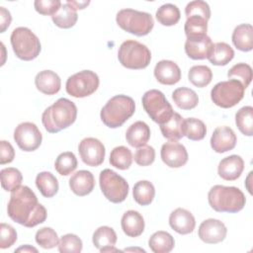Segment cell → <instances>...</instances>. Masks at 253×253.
I'll return each mask as SVG.
<instances>
[{"mask_svg":"<svg viewBox=\"0 0 253 253\" xmlns=\"http://www.w3.org/2000/svg\"><path fill=\"white\" fill-rule=\"evenodd\" d=\"M100 188L110 202L119 204L124 202L128 195V184L119 174L111 169H104L99 176Z\"/></svg>","mask_w":253,"mask_h":253,"instance_id":"obj_10","label":"cell"},{"mask_svg":"<svg viewBox=\"0 0 253 253\" xmlns=\"http://www.w3.org/2000/svg\"><path fill=\"white\" fill-rule=\"evenodd\" d=\"M37 89L45 95L56 94L61 87L60 77L51 70L40 71L35 78Z\"/></svg>","mask_w":253,"mask_h":253,"instance_id":"obj_22","label":"cell"},{"mask_svg":"<svg viewBox=\"0 0 253 253\" xmlns=\"http://www.w3.org/2000/svg\"><path fill=\"white\" fill-rule=\"evenodd\" d=\"M116 22L124 31L137 37L148 35L154 26L153 18L149 13L128 8L118 12Z\"/></svg>","mask_w":253,"mask_h":253,"instance_id":"obj_5","label":"cell"},{"mask_svg":"<svg viewBox=\"0 0 253 253\" xmlns=\"http://www.w3.org/2000/svg\"><path fill=\"white\" fill-rule=\"evenodd\" d=\"M9 217L26 227H34L46 219V210L28 186H20L11 192L7 206Z\"/></svg>","mask_w":253,"mask_h":253,"instance_id":"obj_1","label":"cell"},{"mask_svg":"<svg viewBox=\"0 0 253 253\" xmlns=\"http://www.w3.org/2000/svg\"><path fill=\"white\" fill-rule=\"evenodd\" d=\"M78 19L76 10L68 3L61 5L59 10L51 16V20L55 26L61 29H69L73 27Z\"/></svg>","mask_w":253,"mask_h":253,"instance_id":"obj_31","label":"cell"},{"mask_svg":"<svg viewBox=\"0 0 253 253\" xmlns=\"http://www.w3.org/2000/svg\"><path fill=\"white\" fill-rule=\"evenodd\" d=\"M15 252H38V249L33 246H30V245H24V246L16 249Z\"/></svg>","mask_w":253,"mask_h":253,"instance_id":"obj_52","label":"cell"},{"mask_svg":"<svg viewBox=\"0 0 253 253\" xmlns=\"http://www.w3.org/2000/svg\"><path fill=\"white\" fill-rule=\"evenodd\" d=\"M76 117V105L66 98H59L43 111L42 122L46 131L56 133L70 126L75 122Z\"/></svg>","mask_w":253,"mask_h":253,"instance_id":"obj_2","label":"cell"},{"mask_svg":"<svg viewBox=\"0 0 253 253\" xmlns=\"http://www.w3.org/2000/svg\"><path fill=\"white\" fill-rule=\"evenodd\" d=\"M235 124L244 135H253V108L245 106L239 109L235 115Z\"/></svg>","mask_w":253,"mask_h":253,"instance_id":"obj_37","label":"cell"},{"mask_svg":"<svg viewBox=\"0 0 253 253\" xmlns=\"http://www.w3.org/2000/svg\"><path fill=\"white\" fill-rule=\"evenodd\" d=\"M59 0H36L34 2L35 9L41 15H54L61 7Z\"/></svg>","mask_w":253,"mask_h":253,"instance_id":"obj_47","label":"cell"},{"mask_svg":"<svg viewBox=\"0 0 253 253\" xmlns=\"http://www.w3.org/2000/svg\"><path fill=\"white\" fill-rule=\"evenodd\" d=\"M232 42L241 51H250L253 48V27L250 24L238 25L232 33Z\"/></svg>","mask_w":253,"mask_h":253,"instance_id":"obj_26","label":"cell"},{"mask_svg":"<svg viewBox=\"0 0 253 253\" xmlns=\"http://www.w3.org/2000/svg\"><path fill=\"white\" fill-rule=\"evenodd\" d=\"M162 161L171 168H180L188 161L186 147L177 141L165 142L160 151Z\"/></svg>","mask_w":253,"mask_h":253,"instance_id":"obj_15","label":"cell"},{"mask_svg":"<svg viewBox=\"0 0 253 253\" xmlns=\"http://www.w3.org/2000/svg\"><path fill=\"white\" fill-rule=\"evenodd\" d=\"M208 201L211 208L218 212H238L246 204L240 189L222 185H215L209 191Z\"/></svg>","mask_w":253,"mask_h":253,"instance_id":"obj_3","label":"cell"},{"mask_svg":"<svg viewBox=\"0 0 253 253\" xmlns=\"http://www.w3.org/2000/svg\"><path fill=\"white\" fill-rule=\"evenodd\" d=\"M69 187L76 196H87L95 188V178L90 171H77L70 177Z\"/></svg>","mask_w":253,"mask_h":253,"instance_id":"obj_21","label":"cell"},{"mask_svg":"<svg viewBox=\"0 0 253 253\" xmlns=\"http://www.w3.org/2000/svg\"><path fill=\"white\" fill-rule=\"evenodd\" d=\"M155 160V150L150 145H143L136 149L134 161L139 166H148Z\"/></svg>","mask_w":253,"mask_h":253,"instance_id":"obj_46","label":"cell"},{"mask_svg":"<svg viewBox=\"0 0 253 253\" xmlns=\"http://www.w3.org/2000/svg\"><path fill=\"white\" fill-rule=\"evenodd\" d=\"M174 245L175 241L173 236L163 230L154 232L148 240V246L154 253H168L172 251Z\"/></svg>","mask_w":253,"mask_h":253,"instance_id":"obj_29","label":"cell"},{"mask_svg":"<svg viewBox=\"0 0 253 253\" xmlns=\"http://www.w3.org/2000/svg\"><path fill=\"white\" fill-rule=\"evenodd\" d=\"M78 151L83 163L91 167L100 166L105 159V146L95 137L83 138L78 145Z\"/></svg>","mask_w":253,"mask_h":253,"instance_id":"obj_13","label":"cell"},{"mask_svg":"<svg viewBox=\"0 0 253 253\" xmlns=\"http://www.w3.org/2000/svg\"><path fill=\"white\" fill-rule=\"evenodd\" d=\"M234 57V50L226 42H216L213 43L211 54L209 55V61L217 66H224L229 63Z\"/></svg>","mask_w":253,"mask_h":253,"instance_id":"obj_30","label":"cell"},{"mask_svg":"<svg viewBox=\"0 0 253 253\" xmlns=\"http://www.w3.org/2000/svg\"><path fill=\"white\" fill-rule=\"evenodd\" d=\"M77 167V158L71 151L60 153L54 162V168L58 174L67 176L71 174Z\"/></svg>","mask_w":253,"mask_h":253,"instance_id":"obj_39","label":"cell"},{"mask_svg":"<svg viewBox=\"0 0 253 253\" xmlns=\"http://www.w3.org/2000/svg\"><path fill=\"white\" fill-rule=\"evenodd\" d=\"M15 150L9 141H0V164L4 165L14 160Z\"/></svg>","mask_w":253,"mask_h":253,"instance_id":"obj_49","label":"cell"},{"mask_svg":"<svg viewBox=\"0 0 253 253\" xmlns=\"http://www.w3.org/2000/svg\"><path fill=\"white\" fill-rule=\"evenodd\" d=\"M118 58L126 68L143 69L150 63L151 52L145 44L137 41L127 40L120 45Z\"/></svg>","mask_w":253,"mask_h":253,"instance_id":"obj_6","label":"cell"},{"mask_svg":"<svg viewBox=\"0 0 253 253\" xmlns=\"http://www.w3.org/2000/svg\"><path fill=\"white\" fill-rule=\"evenodd\" d=\"M99 77L91 70H82L68 77L65 89L74 98H84L92 95L99 87Z\"/></svg>","mask_w":253,"mask_h":253,"instance_id":"obj_11","label":"cell"},{"mask_svg":"<svg viewBox=\"0 0 253 253\" xmlns=\"http://www.w3.org/2000/svg\"><path fill=\"white\" fill-rule=\"evenodd\" d=\"M169 224L177 233L185 235L193 232L196 226V220L189 211L178 208L170 213Z\"/></svg>","mask_w":253,"mask_h":253,"instance_id":"obj_19","label":"cell"},{"mask_svg":"<svg viewBox=\"0 0 253 253\" xmlns=\"http://www.w3.org/2000/svg\"><path fill=\"white\" fill-rule=\"evenodd\" d=\"M122 229L129 237H137L144 230V219L136 211H127L123 214L121 220Z\"/></svg>","mask_w":253,"mask_h":253,"instance_id":"obj_24","label":"cell"},{"mask_svg":"<svg viewBox=\"0 0 253 253\" xmlns=\"http://www.w3.org/2000/svg\"><path fill=\"white\" fill-rule=\"evenodd\" d=\"M245 88L242 84L235 80L218 82L211 91V101L218 107L228 109L237 105L244 97Z\"/></svg>","mask_w":253,"mask_h":253,"instance_id":"obj_9","label":"cell"},{"mask_svg":"<svg viewBox=\"0 0 253 253\" xmlns=\"http://www.w3.org/2000/svg\"><path fill=\"white\" fill-rule=\"evenodd\" d=\"M186 130L185 136L191 140H201L206 136L207 127L203 121L196 118H188L185 120Z\"/></svg>","mask_w":253,"mask_h":253,"instance_id":"obj_42","label":"cell"},{"mask_svg":"<svg viewBox=\"0 0 253 253\" xmlns=\"http://www.w3.org/2000/svg\"><path fill=\"white\" fill-rule=\"evenodd\" d=\"M154 76L163 85H174L181 79V70L176 62L164 59L156 63Z\"/></svg>","mask_w":253,"mask_h":253,"instance_id":"obj_18","label":"cell"},{"mask_svg":"<svg viewBox=\"0 0 253 253\" xmlns=\"http://www.w3.org/2000/svg\"><path fill=\"white\" fill-rule=\"evenodd\" d=\"M70 6H72L75 10H82L84 9L86 6H88L90 4V1H73V0H67V2Z\"/></svg>","mask_w":253,"mask_h":253,"instance_id":"obj_51","label":"cell"},{"mask_svg":"<svg viewBox=\"0 0 253 253\" xmlns=\"http://www.w3.org/2000/svg\"><path fill=\"white\" fill-rule=\"evenodd\" d=\"M156 19L157 21L163 25V26H174L176 25L180 18H181V13L179 8L171 3H167L164 4L162 6H160L157 11H156Z\"/></svg>","mask_w":253,"mask_h":253,"instance_id":"obj_34","label":"cell"},{"mask_svg":"<svg viewBox=\"0 0 253 253\" xmlns=\"http://www.w3.org/2000/svg\"><path fill=\"white\" fill-rule=\"evenodd\" d=\"M159 126L162 135L171 141H177L185 136V119H183L182 116L176 112H174L172 117L167 122Z\"/></svg>","mask_w":253,"mask_h":253,"instance_id":"obj_23","label":"cell"},{"mask_svg":"<svg viewBox=\"0 0 253 253\" xmlns=\"http://www.w3.org/2000/svg\"><path fill=\"white\" fill-rule=\"evenodd\" d=\"M188 78L194 86L203 88L211 83L212 79V72L211 68L206 65H195L190 68Z\"/></svg>","mask_w":253,"mask_h":253,"instance_id":"obj_35","label":"cell"},{"mask_svg":"<svg viewBox=\"0 0 253 253\" xmlns=\"http://www.w3.org/2000/svg\"><path fill=\"white\" fill-rule=\"evenodd\" d=\"M212 46L213 42L208 35L187 38L185 42V51L190 58L200 60L209 57Z\"/></svg>","mask_w":253,"mask_h":253,"instance_id":"obj_16","label":"cell"},{"mask_svg":"<svg viewBox=\"0 0 253 253\" xmlns=\"http://www.w3.org/2000/svg\"><path fill=\"white\" fill-rule=\"evenodd\" d=\"M172 99L178 108L182 110H192L197 107L199 97L197 93L187 87H180L173 91Z\"/></svg>","mask_w":253,"mask_h":253,"instance_id":"obj_28","label":"cell"},{"mask_svg":"<svg viewBox=\"0 0 253 253\" xmlns=\"http://www.w3.org/2000/svg\"><path fill=\"white\" fill-rule=\"evenodd\" d=\"M150 138L149 126L141 121H137L130 125L126 132V139L130 146L140 147L146 144Z\"/></svg>","mask_w":253,"mask_h":253,"instance_id":"obj_25","label":"cell"},{"mask_svg":"<svg viewBox=\"0 0 253 253\" xmlns=\"http://www.w3.org/2000/svg\"><path fill=\"white\" fill-rule=\"evenodd\" d=\"M2 188L7 192H13L19 188L23 181L22 173L14 167L4 168L0 172Z\"/></svg>","mask_w":253,"mask_h":253,"instance_id":"obj_38","label":"cell"},{"mask_svg":"<svg viewBox=\"0 0 253 253\" xmlns=\"http://www.w3.org/2000/svg\"><path fill=\"white\" fill-rule=\"evenodd\" d=\"M135 111V103L126 95L112 97L102 108L100 117L102 122L111 128L122 126Z\"/></svg>","mask_w":253,"mask_h":253,"instance_id":"obj_4","label":"cell"},{"mask_svg":"<svg viewBox=\"0 0 253 253\" xmlns=\"http://www.w3.org/2000/svg\"><path fill=\"white\" fill-rule=\"evenodd\" d=\"M92 241L94 246L99 249L100 252H104L106 249L115 246L117 242V234L110 226H100L94 231Z\"/></svg>","mask_w":253,"mask_h":253,"instance_id":"obj_27","label":"cell"},{"mask_svg":"<svg viewBox=\"0 0 253 253\" xmlns=\"http://www.w3.org/2000/svg\"><path fill=\"white\" fill-rule=\"evenodd\" d=\"M36 185L41 194L45 198H51L58 192V181L50 172H41L36 177Z\"/></svg>","mask_w":253,"mask_h":253,"instance_id":"obj_32","label":"cell"},{"mask_svg":"<svg viewBox=\"0 0 253 253\" xmlns=\"http://www.w3.org/2000/svg\"><path fill=\"white\" fill-rule=\"evenodd\" d=\"M227 233L226 226L218 219L208 218L199 226V237L208 244H216L224 240Z\"/></svg>","mask_w":253,"mask_h":253,"instance_id":"obj_14","label":"cell"},{"mask_svg":"<svg viewBox=\"0 0 253 253\" xmlns=\"http://www.w3.org/2000/svg\"><path fill=\"white\" fill-rule=\"evenodd\" d=\"M17 241V232L9 224L2 222L0 225V248L11 247Z\"/></svg>","mask_w":253,"mask_h":253,"instance_id":"obj_48","label":"cell"},{"mask_svg":"<svg viewBox=\"0 0 253 253\" xmlns=\"http://www.w3.org/2000/svg\"><path fill=\"white\" fill-rule=\"evenodd\" d=\"M244 169V161L241 156L233 154L220 160L217 166L219 177L226 181H234L240 177Z\"/></svg>","mask_w":253,"mask_h":253,"instance_id":"obj_20","label":"cell"},{"mask_svg":"<svg viewBox=\"0 0 253 253\" xmlns=\"http://www.w3.org/2000/svg\"><path fill=\"white\" fill-rule=\"evenodd\" d=\"M185 14L187 18L191 16H198L209 21L211 18V9L206 1L195 0L187 4L185 8Z\"/></svg>","mask_w":253,"mask_h":253,"instance_id":"obj_45","label":"cell"},{"mask_svg":"<svg viewBox=\"0 0 253 253\" xmlns=\"http://www.w3.org/2000/svg\"><path fill=\"white\" fill-rule=\"evenodd\" d=\"M14 139L20 149L29 152L40 147L42 135L34 123L25 122L16 126L14 130Z\"/></svg>","mask_w":253,"mask_h":253,"instance_id":"obj_12","label":"cell"},{"mask_svg":"<svg viewBox=\"0 0 253 253\" xmlns=\"http://www.w3.org/2000/svg\"><path fill=\"white\" fill-rule=\"evenodd\" d=\"M10 40L16 56L22 60H33L41 52L40 40L29 28L19 27L14 29Z\"/></svg>","mask_w":253,"mask_h":253,"instance_id":"obj_7","label":"cell"},{"mask_svg":"<svg viewBox=\"0 0 253 253\" xmlns=\"http://www.w3.org/2000/svg\"><path fill=\"white\" fill-rule=\"evenodd\" d=\"M11 21L12 17L10 12L4 7H0V33L5 32V30L10 26Z\"/></svg>","mask_w":253,"mask_h":253,"instance_id":"obj_50","label":"cell"},{"mask_svg":"<svg viewBox=\"0 0 253 253\" xmlns=\"http://www.w3.org/2000/svg\"><path fill=\"white\" fill-rule=\"evenodd\" d=\"M236 135L229 126H217L211 137V146L217 153L232 150L236 145Z\"/></svg>","mask_w":253,"mask_h":253,"instance_id":"obj_17","label":"cell"},{"mask_svg":"<svg viewBox=\"0 0 253 253\" xmlns=\"http://www.w3.org/2000/svg\"><path fill=\"white\" fill-rule=\"evenodd\" d=\"M36 242L44 249H51L58 246L59 238L57 233L50 227H42L36 233Z\"/></svg>","mask_w":253,"mask_h":253,"instance_id":"obj_43","label":"cell"},{"mask_svg":"<svg viewBox=\"0 0 253 253\" xmlns=\"http://www.w3.org/2000/svg\"><path fill=\"white\" fill-rule=\"evenodd\" d=\"M83 247L82 240L75 234L67 233L59 239L58 243V251L61 253L64 252H74L79 253L81 252Z\"/></svg>","mask_w":253,"mask_h":253,"instance_id":"obj_44","label":"cell"},{"mask_svg":"<svg viewBox=\"0 0 253 253\" xmlns=\"http://www.w3.org/2000/svg\"><path fill=\"white\" fill-rule=\"evenodd\" d=\"M184 31L187 38L206 36L208 31V21L202 17L191 16L187 18Z\"/></svg>","mask_w":253,"mask_h":253,"instance_id":"obj_41","label":"cell"},{"mask_svg":"<svg viewBox=\"0 0 253 253\" xmlns=\"http://www.w3.org/2000/svg\"><path fill=\"white\" fill-rule=\"evenodd\" d=\"M135 251V250H139V251H142V252H145V250H143V249H137V248H128V249H126L125 251Z\"/></svg>","mask_w":253,"mask_h":253,"instance_id":"obj_53","label":"cell"},{"mask_svg":"<svg viewBox=\"0 0 253 253\" xmlns=\"http://www.w3.org/2000/svg\"><path fill=\"white\" fill-rule=\"evenodd\" d=\"M141 101L144 111L153 122L159 125L167 122L174 114L171 104L159 90L151 89L146 91Z\"/></svg>","mask_w":253,"mask_h":253,"instance_id":"obj_8","label":"cell"},{"mask_svg":"<svg viewBox=\"0 0 253 253\" xmlns=\"http://www.w3.org/2000/svg\"><path fill=\"white\" fill-rule=\"evenodd\" d=\"M134 201L140 206H148L152 203L155 196V189L151 182L142 180L134 184L132 189Z\"/></svg>","mask_w":253,"mask_h":253,"instance_id":"obj_33","label":"cell"},{"mask_svg":"<svg viewBox=\"0 0 253 253\" xmlns=\"http://www.w3.org/2000/svg\"><path fill=\"white\" fill-rule=\"evenodd\" d=\"M227 76L230 79H235L239 81L242 86L246 89L252 81L253 72L252 68L247 63H237L233 65L227 72Z\"/></svg>","mask_w":253,"mask_h":253,"instance_id":"obj_40","label":"cell"},{"mask_svg":"<svg viewBox=\"0 0 253 253\" xmlns=\"http://www.w3.org/2000/svg\"><path fill=\"white\" fill-rule=\"evenodd\" d=\"M110 163L120 170L128 169L132 163L131 151L123 145L115 147L110 154Z\"/></svg>","mask_w":253,"mask_h":253,"instance_id":"obj_36","label":"cell"}]
</instances>
